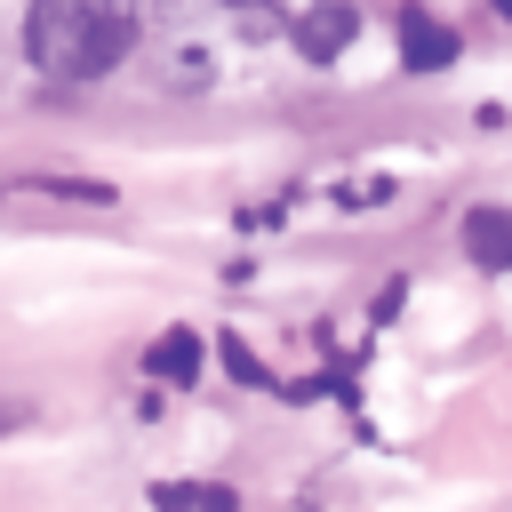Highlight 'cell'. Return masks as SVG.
Returning a JSON list of instances; mask_svg holds the SVG:
<instances>
[{
  "label": "cell",
  "mask_w": 512,
  "mask_h": 512,
  "mask_svg": "<svg viewBox=\"0 0 512 512\" xmlns=\"http://www.w3.org/2000/svg\"><path fill=\"white\" fill-rule=\"evenodd\" d=\"M136 48L128 0H32L24 8V56L48 80H104Z\"/></svg>",
  "instance_id": "6da1fadb"
},
{
  "label": "cell",
  "mask_w": 512,
  "mask_h": 512,
  "mask_svg": "<svg viewBox=\"0 0 512 512\" xmlns=\"http://www.w3.org/2000/svg\"><path fill=\"white\" fill-rule=\"evenodd\" d=\"M224 368H232L240 384H272V376H264V360H256V352H248L240 336H224Z\"/></svg>",
  "instance_id": "52a82bcc"
},
{
  "label": "cell",
  "mask_w": 512,
  "mask_h": 512,
  "mask_svg": "<svg viewBox=\"0 0 512 512\" xmlns=\"http://www.w3.org/2000/svg\"><path fill=\"white\" fill-rule=\"evenodd\" d=\"M288 40H296L304 64H336V56L360 40V8H352V0H312V8L288 16Z\"/></svg>",
  "instance_id": "7a4b0ae2"
},
{
  "label": "cell",
  "mask_w": 512,
  "mask_h": 512,
  "mask_svg": "<svg viewBox=\"0 0 512 512\" xmlns=\"http://www.w3.org/2000/svg\"><path fill=\"white\" fill-rule=\"evenodd\" d=\"M16 416H24V408H8V400H0V432H8V424H16Z\"/></svg>",
  "instance_id": "ba28073f"
},
{
  "label": "cell",
  "mask_w": 512,
  "mask_h": 512,
  "mask_svg": "<svg viewBox=\"0 0 512 512\" xmlns=\"http://www.w3.org/2000/svg\"><path fill=\"white\" fill-rule=\"evenodd\" d=\"M448 64H456V32L432 24L424 8H408L400 16V72H448Z\"/></svg>",
  "instance_id": "277c9868"
},
{
  "label": "cell",
  "mask_w": 512,
  "mask_h": 512,
  "mask_svg": "<svg viewBox=\"0 0 512 512\" xmlns=\"http://www.w3.org/2000/svg\"><path fill=\"white\" fill-rule=\"evenodd\" d=\"M456 248H464V264H472V272H512V208H496V200L464 208Z\"/></svg>",
  "instance_id": "3957f363"
},
{
  "label": "cell",
  "mask_w": 512,
  "mask_h": 512,
  "mask_svg": "<svg viewBox=\"0 0 512 512\" xmlns=\"http://www.w3.org/2000/svg\"><path fill=\"white\" fill-rule=\"evenodd\" d=\"M144 368H152L160 384H200V336H192V328H168V336L144 352Z\"/></svg>",
  "instance_id": "5b68a950"
},
{
  "label": "cell",
  "mask_w": 512,
  "mask_h": 512,
  "mask_svg": "<svg viewBox=\"0 0 512 512\" xmlns=\"http://www.w3.org/2000/svg\"><path fill=\"white\" fill-rule=\"evenodd\" d=\"M152 504H168V512H232L240 496H232V488H216V480H160V488H152Z\"/></svg>",
  "instance_id": "8992f818"
}]
</instances>
